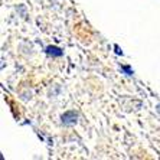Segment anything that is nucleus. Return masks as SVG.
I'll use <instances>...</instances> for the list:
<instances>
[{
  "label": "nucleus",
  "instance_id": "nucleus-1",
  "mask_svg": "<svg viewBox=\"0 0 160 160\" xmlns=\"http://www.w3.org/2000/svg\"><path fill=\"white\" fill-rule=\"evenodd\" d=\"M48 53H51V55H56V56L62 55V52H61L58 48H55V46H49V48H48Z\"/></svg>",
  "mask_w": 160,
  "mask_h": 160
}]
</instances>
